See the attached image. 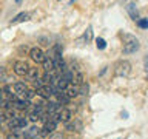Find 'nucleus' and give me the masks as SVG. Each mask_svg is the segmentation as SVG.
Segmentation results:
<instances>
[{
	"mask_svg": "<svg viewBox=\"0 0 148 139\" xmlns=\"http://www.w3.org/2000/svg\"><path fill=\"white\" fill-rule=\"evenodd\" d=\"M122 39H123V48H122V53L125 56H128V54H133V53H136V51L139 50V40L136 39L134 36L131 34H123L122 36Z\"/></svg>",
	"mask_w": 148,
	"mask_h": 139,
	"instance_id": "1",
	"label": "nucleus"
},
{
	"mask_svg": "<svg viewBox=\"0 0 148 139\" xmlns=\"http://www.w3.org/2000/svg\"><path fill=\"white\" fill-rule=\"evenodd\" d=\"M131 71V63L128 60H119L114 67V74L117 77H127Z\"/></svg>",
	"mask_w": 148,
	"mask_h": 139,
	"instance_id": "2",
	"label": "nucleus"
},
{
	"mask_svg": "<svg viewBox=\"0 0 148 139\" xmlns=\"http://www.w3.org/2000/svg\"><path fill=\"white\" fill-rule=\"evenodd\" d=\"M28 70H29V65L26 63V60H16L12 65V71L17 76H26Z\"/></svg>",
	"mask_w": 148,
	"mask_h": 139,
	"instance_id": "3",
	"label": "nucleus"
},
{
	"mask_svg": "<svg viewBox=\"0 0 148 139\" xmlns=\"http://www.w3.org/2000/svg\"><path fill=\"white\" fill-rule=\"evenodd\" d=\"M29 57L34 60L36 63H43L46 54L43 53V50H42V48H39V46H34V48L29 50Z\"/></svg>",
	"mask_w": 148,
	"mask_h": 139,
	"instance_id": "4",
	"label": "nucleus"
},
{
	"mask_svg": "<svg viewBox=\"0 0 148 139\" xmlns=\"http://www.w3.org/2000/svg\"><path fill=\"white\" fill-rule=\"evenodd\" d=\"M56 127H57V122H56V120H53V119H51V116H49V120H48V122H45L43 128H42V130H40V133H39V136L42 138V136H46V134L54 133Z\"/></svg>",
	"mask_w": 148,
	"mask_h": 139,
	"instance_id": "5",
	"label": "nucleus"
},
{
	"mask_svg": "<svg viewBox=\"0 0 148 139\" xmlns=\"http://www.w3.org/2000/svg\"><path fill=\"white\" fill-rule=\"evenodd\" d=\"M57 119H59V122L68 124L69 120L73 119V111L69 108H60L59 113H57Z\"/></svg>",
	"mask_w": 148,
	"mask_h": 139,
	"instance_id": "6",
	"label": "nucleus"
},
{
	"mask_svg": "<svg viewBox=\"0 0 148 139\" xmlns=\"http://www.w3.org/2000/svg\"><path fill=\"white\" fill-rule=\"evenodd\" d=\"M63 93L69 97V99H73V97H77L79 94H80V88H79L77 85H74V83H68L66 88L63 90Z\"/></svg>",
	"mask_w": 148,
	"mask_h": 139,
	"instance_id": "7",
	"label": "nucleus"
},
{
	"mask_svg": "<svg viewBox=\"0 0 148 139\" xmlns=\"http://www.w3.org/2000/svg\"><path fill=\"white\" fill-rule=\"evenodd\" d=\"M83 125H82V122L79 119H71L68 124H65V128H66L68 131H80Z\"/></svg>",
	"mask_w": 148,
	"mask_h": 139,
	"instance_id": "8",
	"label": "nucleus"
},
{
	"mask_svg": "<svg viewBox=\"0 0 148 139\" xmlns=\"http://www.w3.org/2000/svg\"><path fill=\"white\" fill-rule=\"evenodd\" d=\"M29 82H36L37 79H40V70L37 67H29V70H28L26 76H25Z\"/></svg>",
	"mask_w": 148,
	"mask_h": 139,
	"instance_id": "9",
	"label": "nucleus"
},
{
	"mask_svg": "<svg viewBox=\"0 0 148 139\" xmlns=\"http://www.w3.org/2000/svg\"><path fill=\"white\" fill-rule=\"evenodd\" d=\"M125 8H127V11H128V14H130V17H131L134 22H137V20H139V12H137V8H136V3L128 2Z\"/></svg>",
	"mask_w": 148,
	"mask_h": 139,
	"instance_id": "10",
	"label": "nucleus"
},
{
	"mask_svg": "<svg viewBox=\"0 0 148 139\" xmlns=\"http://www.w3.org/2000/svg\"><path fill=\"white\" fill-rule=\"evenodd\" d=\"M39 133H40V128L37 127V125H32V127H29L25 133H23V138L25 139H32V138L39 136Z\"/></svg>",
	"mask_w": 148,
	"mask_h": 139,
	"instance_id": "11",
	"label": "nucleus"
},
{
	"mask_svg": "<svg viewBox=\"0 0 148 139\" xmlns=\"http://www.w3.org/2000/svg\"><path fill=\"white\" fill-rule=\"evenodd\" d=\"M31 14L29 12H20V14H17L16 17L12 19L11 22H9V25H17V23H22V22H26L28 19H29Z\"/></svg>",
	"mask_w": 148,
	"mask_h": 139,
	"instance_id": "12",
	"label": "nucleus"
},
{
	"mask_svg": "<svg viewBox=\"0 0 148 139\" xmlns=\"http://www.w3.org/2000/svg\"><path fill=\"white\" fill-rule=\"evenodd\" d=\"M12 88H14V93H16V94H17L18 97H20V96L23 94V93H25V91L28 90V85H26L25 82H16Z\"/></svg>",
	"mask_w": 148,
	"mask_h": 139,
	"instance_id": "13",
	"label": "nucleus"
},
{
	"mask_svg": "<svg viewBox=\"0 0 148 139\" xmlns=\"http://www.w3.org/2000/svg\"><path fill=\"white\" fill-rule=\"evenodd\" d=\"M43 71L45 73H54V62L51 57H48V56H46L45 60H43Z\"/></svg>",
	"mask_w": 148,
	"mask_h": 139,
	"instance_id": "14",
	"label": "nucleus"
},
{
	"mask_svg": "<svg viewBox=\"0 0 148 139\" xmlns=\"http://www.w3.org/2000/svg\"><path fill=\"white\" fill-rule=\"evenodd\" d=\"M96 46H97V50H105V48H106V42H105V39H102V37H97V39H96Z\"/></svg>",
	"mask_w": 148,
	"mask_h": 139,
	"instance_id": "15",
	"label": "nucleus"
},
{
	"mask_svg": "<svg viewBox=\"0 0 148 139\" xmlns=\"http://www.w3.org/2000/svg\"><path fill=\"white\" fill-rule=\"evenodd\" d=\"M83 39L86 40V43H88V42H91V40H92V28H91V26H88V28H86L85 34H83Z\"/></svg>",
	"mask_w": 148,
	"mask_h": 139,
	"instance_id": "16",
	"label": "nucleus"
},
{
	"mask_svg": "<svg viewBox=\"0 0 148 139\" xmlns=\"http://www.w3.org/2000/svg\"><path fill=\"white\" fill-rule=\"evenodd\" d=\"M137 26L142 28V30H147V28H148V19H139V20H137Z\"/></svg>",
	"mask_w": 148,
	"mask_h": 139,
	"instance_id": "17",
	"label": "nucleus"
},
{
	"mask_svg": "<svg viewBox=\"0 0 148 139\" xmlns=\"http://www.w3.org/2000/svg\"><path fill=\"white\" fill-rule=\"evenodd\" d=\"M48 139H63V134L62 133H57V131H54V133H51Z\"/></svg>",
	"mask_w": 148,
	"mask_h": 139,
	"instance_id": "18",
	"label": "nucleus"
},
{
	"mask_svg": "<svg viewBox=\"0 0 148 139\" xmlns=\"http://www.w3.org/2000/svg\"><path fill=\"white\" fill-rule=\"evenodd\" d=\"M28 118H29V120H32V122H37V120L40 119V116L37 114V113H32V111H31V113L28 114Z\"/></svg>",
	"mask_w": 148,
	"mask_h": 139,
	"instance_id": "19",
	"label": "nucleus"
},
{
	"mask_svg": "<svg viewBox=\"0 0 148 139\" xmlns=\"http://www.w3.org/2000/svg\"><path fill=\"white\" fill-rule=\"evenodd\" d=\"M39 42H40L43 46H49V40L46 39V37H39Z\"/></svg>",
	"mask_w": 148,
	"mask_h": 139,
	"instance_id": "20",
	"label": "nucleus"
},
{
	"mask_svg": "<svg viewBox=\"0 0 148 139\" xmlns=\"http://www.w3.org/2000/svg\"><path fill=\"white\" fill-rule=\"evenodd\" d=\"M143 67H145V73L148 76V54L145 56V59H143Z\"/></svg>",
	"mask_w": 148,
	"mask_h": 139,
	"instance_id": "21",
	"label": "nucleus"
},
{
	"mask_svg": "<svg viewBox=\"0 0 148 139\" xmlns=\"http://www.w3.org/2000/svg\"><path fill=\"white\" fill-rule=\"evenodd\" d=\"M5 120H6V116H5L3 111H0V124H3Z\"/></svg>",
	"mask_w": 148,
	"mask_h": 139,
	"instance_id": "22",
	"label": "nucleus"
},
{
	"mask_svg": "<svg viewBox=\"0 0 148 139\" xmlns=\"http://www.w3.org/2000/svg\"><path fill=\"white\" fill-rule=\"evenodd\" d=\"M3 99V87H0V100Z\"/></svg>",
	"mask_w": 148,
	"mask_h": 139,
	"instance_id": "23",
	"label": "nucleus"
},
{
	"mask_svg": "<svg viewBox=\"0 0 148 139\" xmlns=\"http://www.w3.org/2000/svg\"><path fill=\"white\" fill-rule=\"evenodd\" d=\"M32 139H40V136H36V138H32Z\"/></svg>",
	"mask_w": 148,
	"mask_h": 139,
	"instance_id": "24",
	"label": "nucleus"
}]
</instances>
